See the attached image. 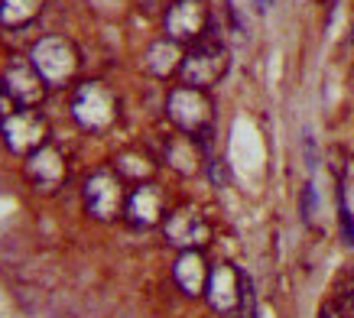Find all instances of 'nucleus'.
Listing matches in <instances>:
<instances>
[{
	"mask_svg": "<svg viewBox=\"0 0 354 318\" xmlns=\"http://www.w3.org/2000/svg\"><path fill=\"white\" fill-rule=\"evenodd\" d=\"M212 13L205 7V0H172L162 13V36L176 39L179 46H192L202 36H208Z\"/></svg>",
	"mask_w": 354,
	"mask_h": 318,
	"instance_id": "1a4fd4ad",
	"label": "nucleus"
},
{
	"mask_svg": "<svg viewBox=\"0 0 354 318\" xmlns=\"http://www.w3.org/2000/svg\"><path fill=\"white\" fill-rule=\"evenodd\" d=\"M312 212H315V191H312V185H306L302 189V221L312 224Z\"/></svg>",
	"mask_w": 354,
	"mask_h": 318,
	"instance_id": "4be33fe9",
	"label": "nucleus"
},
{
	"mask_svg": "<svg viewBox=\"0 0 354 318\" xmlns=\"http://www.w3.org/2000/svg\"><path fill=\"white\" fill-rule=\"evenodd\" d=\"M30 62L39 68V75L46 78L49 88H68L78 78L82 68V55H78L75 43L68 36L49 32L43 39H36L30 49Z\"/></svg>",
	"mask_w": 354,
	"mask_h": 318,
	"instance_id": "7ed1b4c3",
	"label": "nucleus"
},
{
	"mask_svg": "<svg viewBox=\"0 0 354 318\" xmlns=\"http://www.w3.org/2000/svg\"><path fill=\"white\" fill-rule=\"evenodd\" d=\"M237 318H257V292L250 276L244 273V286H241V306H237Z\"/></svg>",
	"mask_w": 354,
	"mask_h": 318,
	"instance_id": "aec40b11",
	"label": "nucleus"
},
{
	"mask_svg": "<svg viewBox=\"0 0 354 318\" xmlns=\"http://www.w3.org/2000/svg\"><path fill=\"white\" fill-rule=\"evenodd\" d=\"M162 162L172 172H179V176H195L202 169V147H198V140L189 137V133H172L162 143Z\"/></svg>",
	"mask_w": 354,
	"mask_h": 318,
	"instance_id": "4468645a",
	"label": "nucleus"
},
{
	"mask_svg": "<svg viewBox=\"0 0 354 318\" xmlns=\"http://www.w3.org/2000/svg\"><path fill=\"white\" fill-rule=\"evenodd\" d=\"M169 214L166 208V191L156 182H140L127 191V202H124V221L137 231H150L156 224H162V218Z\"/></svg>",
	"mask_w": 354,
	"mask_h": 318,
	"instance_id": "9b49d317",
	"label": "nucleus"
},
{
	"mask_svg": "<svg viewBox=\"0 0 354 318\" xmlns=\"http://www.w3.org/2000/svg\"><path fill=\"white\" fill-rule=\"evenodd\" d=\"M111 166H114V172H118L120 179L133 182V185L153 182V176H156V159L147 156V153H140V149H124V153H118Z\"/></svg>",
	"mask_w": 354,
	"mask_h": 318,
	"instance_id": "dca6fc26",
	"label": "nucleus"
},
{
	"mask_svg": "<svg viewBox=\"0 0 354 318\" xmlns=\"http://www.w3.org/2000/svg\"><path fill=\"white\" fill-rule=\"evenodd\" d=\"M0 91L17 107H39L46 101L49 85L39 75V68L30 62V55H17V59L7 62V68L0 75Z\"/></svg>",
	"mask_w": 354,
	"mask_h": 318,
	"instance_id": "6e6552de",
	"label": "nucleus"
},
{
	"mask_svg": "<svg viewBox=\"0 0 354 318\" xmlns=\"http://www.w3.org/2000/svg\"><path fill=\"white\" fill-rule=\"evenodd\" d=\"M332 302H335V308H338L344 318H354V273H348V276L338 279Z\"/></svg>",
	"mask_w": 354,
	"mask_h": 318,
	"instance_id": "a211bd4d",
	"label": "nucleus"
},
{
	"mask_svg": "<svg viewBox=\"0 0 354 318\" xmlns=\"http://www.w3.org/2000/svg\"><path fill=\"white\" fill-rule=\"evenodd\" d=\"M227 62H231V55H227L225 43L218 39V36H202L198 43L185 46V59H183V68H179V78H183V85L189 88H215L227 72Z\"/></svg>",
	"mask_w": 354,
	"mask_h": 318,
	"instance_id": "20e7f679",
	"label": "nucleus"
},
{
	"mask_svg": "<svg viewBox=\"0 0 354 318\" xmlns=\"http://www.w3.org/2000/svg\"><path fill=\"white\" fill-rule=\"evenodd\" d=\"M241 286H244V273L234 263H215L208 270V283H205V302L208 308L221 315H237L241 306Z\"/></svg>",
	"mask_w": 354,
	"mask_h": 318,
	"instance_id": "f8f14e48",
	"label": "nucleus"
},
{
	"mask_svg": "<svg viewBox=\"0 0 354 318\" xmlns=\"http://www.w3.org/2000/svg\"><path fill=\"white\" fill-rule=\"evenodd\" d=\"M183 59H185V46H179L176 39L169 36H160V39H153L147 46V53H143V68L147 75L153 78H169L183 68Z\"/></svg>",
	"mask_w": 354,
	"mask_h": 318,
	"instance_id": "2eb2a0df",
	"label": "nucleus"
},
{
	"mask_svg": "<svg viewBox=\"0 0 354 318\" xmlns=\"http://www.w3.org/2000/svg\"><path fill=\"white\" fill-rule=\"evenodd\" d=\"M208 176H212L215 185H227V169L221 159H208Z\"/></svg>",
	"mask_w": 354,
	"mask_h": 318,
	"instance_id": "412c9836",
	"label": "nucleus"
},
{
	"mask_svg": "<svg viewBox=\"0 0 354 318\" xmlns=\"http://www.w3.org/2000/svg\"><path fill=\"white\" fill-rule=\"evenodd\" d=\"M338 227H342L344 247H354V214H351V208H348L344 189H338Z\"/></svg>",
	"mask_w": 354,
	"mask_h": 318,
	"instance_id": "6ab92c4d",
	"label": "nucleus"
},
{
	"mask_svg": "<svg viewBox=\"0 0 354 318\" xmlns=\"http://www.w3.org/2000/svg\"><path fill=\"white\" fill-rule=\"evenodd\" d=\"M82 202H85L88 218H95V221L111 224L124 218L127 189H124V179L114 172V166H101L88 176L82 185Z\"/></svg>",
	"mask_w": 354,
	"mask_h": 318,
	"instance_id": "39448f33",
	"label": "nucleus"
},
{
	"mask_svg": "<svg viewBox=\"0 0 354 318\" xmlns=\"http://www.w3.org/2000/svg\"><path fill=\"white\" fill-rule=\"evenodd\" d=\"M166 117L172 120V127L179 133L198 140V147L212 140L215 133V104L208 91L202 88H189V85H176L166 95Z\"/></svg>",
	"mask_w": 354,
	"mask_h": 318,
	"instance_id": "f257e3e1",
	"label": "nucleus"
},
{
	"mask_svg": "<svg viewBox=\"0 0 354 318\" xmlns=\"http://www.w3.org/2000/svg\"><path fill=\"white\" fill-rule=\"evenodd\" d=\"M162 241L176 250H202L212 241V224L195 205H179L169 208V214L162 218Z\"/></svg>",
	"mask_w": 354,
	"mask_h": 318,
	"instance_id": "0eeeda50",
	"label": "nucleus"
},
{
	"mask_svg": "<svg viewBox=\"0 0 354 318\" xmlns=\"http://www.w3.org/2000/svg\"><path fill=\"white\" fill-rule=\"evenodd\" d=\"M0 140L13 156L26 159L30 153H36L39 147L49 143V124L36 107H20L13 114L0 117Z\"/></svg>",
	"mask_w": 354,
	"mask_h": 318,
	"instance_id": "423d86ee",
	"label": "nucleus"
},
{
	"mask_svg": "<svg viewBox=\"0 0 354 318\" xmlns=\"http://www.w3.org/2000/svg\"><path fill=\"white\" fill-rule=\"evenodd\" d=\"M68 111L75 127L85 133H108L120 120V101L104 82H75Z\"/></svg>",
	"mask_w": 354,
	"mask_h": 318,
	"instance_id": "f03ea898",
	"label": "nucleus"
},
{
	"mask_svg": "<svg viewBox=\"0 0 354 318\" xmlns=\"http://www.w3.org/2000/svg\"><path fill=\"white\" fill-rule=\"evenodd\" d=\"M43 10H46V0H0V26L17 32L39 20Z\"/></svg>",
	"mask_w": 354,
	"mask_h": 318,
	"instance_id": "f3484780",
	"label": "nucleus"
},
{
	"mask_svg": "<svg viewBox=\"0 0 354 318\" xmlns=\"http://www.w3.org/2000/svg\"><path fill=\"white\" fill-rule=\"evenodd\" d=\"M221 318H237V315H221Z\"/></svg>",
	"mask_w": 354,
	"mask_h": 318,
	"instance_id": "b1692460",
	"label": "nucleus"
},
{
	"mask_svg": "<svg viewBox=\"0 0 354 318\" xmlns=\"http://www.w3.org/2000/svg\"><path fill=\"white\" fill-rule=\"evenodd\" d=\"M319 318H344L338 308H335V302H325L322 306V312H319Z\"/></svg>",
	"mask_w": 354,
	"mask_h": 318,
	"instance_id": "5701e85b",
	"label": "nucleus"
},
{
	"mask_svg": "<svg viewBox=\"0 0 354 318\" xmlns=\"http://www.w3.org/2000/svg\"><path fill=\"white\" fill-rule=\"evenodd\" d=\"M208 270L202 250H179L176 263H172V283L185 299L205 296V283H208Z\"/></svg>",
	"mask_w": 354,
	"mask_h": 318,
	"instance_id": "ddd939ff",
	"label": "nucleus"
},
{
	"mask_svg": "<svg viewBox=\"0 0 354 318\" xmlns=\"http://www.w3.org/2000/svg\"><path fill=\"white\" fill-rule=\"evenodd\" d=\"M23 176H26V182H30L36 191L53 195V191H59L65 185V179H68V159H65V153L59 147L46 143V147H39L36 153L26 156Z\"/></svg>",
	"mask_w": 354,
	"mask_h": 318,
	"instance_id": "9d476101",
	"label": "nucleus"
}]
</instances>
